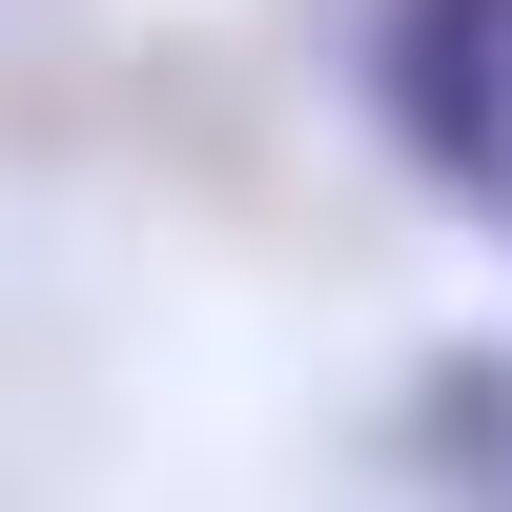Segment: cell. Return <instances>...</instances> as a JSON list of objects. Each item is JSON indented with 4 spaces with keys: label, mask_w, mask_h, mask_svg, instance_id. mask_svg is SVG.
Instances as JSON below:
<instances>
[{
    "label": "cell",
    "mask_w": 512,
    "mask_h": 512,
    "mask_svg": "<svg viewBox=\"0 0 512 512\" xmlns=\"http://www.w3.org/2000/svg\"><path fill=\"white\" fill-rule=\"evenodd\" d=\"M410 472L451 512H512V349H431L410 369Z\"/></svg>",
    "instance_id": "obj_2"
},
{
    "label": "cell",
    "mask_w": 512,
    "mask_h": 512,
    "mask_svg": "<svg viewBox=\"0 0 512 512\" xmlns=\"http://www.w3.org/2000/svg\"><path fill=\"white\" fill-rule=\"evenodd\" d=\"M369 103H390V144L512 246V0H390V21H369Z\"/></svg>",
    "instance_id": "obj_1"
}]
</instances>
